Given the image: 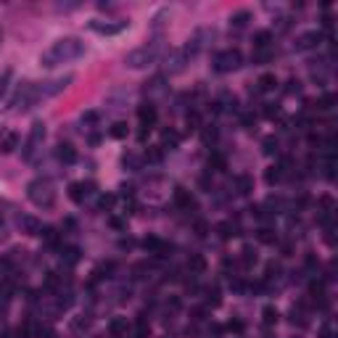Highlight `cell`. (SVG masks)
I'll return each instance as SVG.
<instances>
[{"mask_svg":"<svg viewBox=\"0 0 338 338\" xmlns=\"http://www.w3.org/2000/svg\"><path fill=\"white\" fill-rule=\"evenodd\" d=\"M80 56H84V42L80 37H61V40H56L50 48L40 56V66L42 69H56L58 64L77 61Z\"/></svg>","mask_w":338,"mask_h":338,"instance_id":"1","label":"cell"},{"mask_svg":"<svg viewBox=\"0 0 338 338\" xmlns=\"http://www.w3.org/2000/svg\"><path fill=\"white\" fill-rule=\"evenodd\" d=\"M158 53H162V45H158V42H148V45H143V48L127 53L124 66L127 69H148L151 64H156Z\"/></svg>","mask_w":338,"mask_h":338,"instance_id":"2","label":"cell"},{"mask_svg":"<svg viewBox=\"0 0 338 338\" xmlns=\"http://www.w3.org/2000/svg\"><path fill=\"white\" fill-rule=\"evenodd\" d=\"M26 198L34 206H40V209H50L56 204V190L48 180H32L26 185Z\"/></svg>","mask_w":338,"mask_h":338,"instance_id":"3","label":"cell"},{"mask_svg":"<svg viewBox=\"0 0 338 338\" xmlns=\"http://www.w3.org/2000/svg\"><path fill=\"white\" fill-rule=\"evenodd\" d=\"M243 66V53L238 48H228V50H220L214 56V64L212 69L220 72V74H228V72H236Z\"/></svg>","mask_w":338,"mask_h":338,"instance_id":"4","label":"cell"},{"mask_svg":"<svg viewBox=\"0 0 338 338\" xmlns=\"http://www.w3.org/2000/svg\"><path fill=\"white\" fill-rule=\"evenodd\" d=\"M72 82H74L72 74H66V77H58V80H48V82H37V84H34V98H37V100L53 98V96H58V92L66 90Z\"/></svg>","mask_w":338,"mask_h":338,"instance_id":"5","label":"cell"},{"mask_svg":"<svg viewBox=\"0 0 338 338\" xmlns=\"http://www.w3.org/2000/svg\"><path fill=\"white\" fill-rule=\"evenodd\" d=\"M34 103H37L34 82H22V84H18V90H16V96L8 100V108H11V111H26V108H32Z\"/></svg>","mask_w":338,"mask_h":338,"instance_id":"6","label":"cell"},{"mask_svg":"<svg viewBox=\"0 0 338 338\" xmlns=\"http://www.w3.org/2000/svg\"><path fill=\"white\" fill-rule=\"evenodd\" d=\"M42 140H45V122H34V124L30 127V138H26V143L22 148V158H30L40 151V146H42Z\"/></svg>","mask_w":338,"mask_h":338,"instance_id":"7","label":"cell"},{"mask_svg":"<svg viewBox=\"0 0 338 338\" xmlns=\"http://www.w3.org/2000/svg\"><path fill=\"white\" fill-rule=\"evenodd\" d=\"M130 26V22H100V18H92L90 22V30L98 32V34H119Z\"/></svg>","mask_w":338,"mask_h":338,"instance_id":"8","label":"cell"},{"mask_svg":"<svg viewBox=\"0 0 338 338\" xmlns=\"http://www.w3.org/2000/svg\"><path fill=\"white\" fill-rule=\"evenodd\" d=\"M320 42H322V32H304V34H298L296 37V42H294V48L296 50H314V48H320Z\"/></svg>","mask_w":338,"mask_h":338,"instance_id":"9","label":"cell"},{"mask_svg":"<svg viewBox=\"0 0 338 338\" xmlns=\"http://www.w3.org/2000/svg\"><path fill=\"white\" fill-rule=\"evenodd\" d=\"M156 116H158V111L151 100H146V103H140L138 106V119H140V127L143 130H151L156 124Z\"/></svg>","mask_w":338,"mask_h":338,"instance_id":"10","label":"cell"},{"mask_svg":"<svg viewBox=\"0 0 338 338\" xmlns=\"http://www.w3.org/2000/svg\"><path fill=\"white\" fill-rule=\"evenodd\" d=\"M143 248L148 251V254H156V256H169L166 251H172V246L169 243H164L162 238H156V236H148V238H143Z\"/></svg>","mask_w":338,"mask_h":338,"instance_id":"11","label":"cell"},{"mask_svg":"<svg viewBox=\"0 0 338 338\" xmlns=\"http://www.w3.org/2000/svg\"><path fill=\"white\" fill-rule=\"evenodd\" d=\"M174 206L182 212H193L196 209V198L188 188H174Z\"/></svg>","mask_w":338,"mask_h":338,"instance_id":"12","label":"cell"},{"mask_svg":"<svg viewBox=\"0 0 338 338\" xmlns=\"http://www.w3.org/2000/svg\"><path fill=\"white\" fill-rule=\"evenodd\" d=\"M92 193V182H72L69 185V198L74 204H84V198Z\"/></svg>","mask_w":338,"mask_h":338,"instance_id":"13","label":"cell"},{"mask_svg":"<svg viewBox=\"0 0 338 338\" xmlns=\"http://www.w3.org/2000/svg\"><path fill=\"white\" fill-rule=\"evenodd\" d=\"M18 228H22V232H26V236H40L45 224L40 220L30 217V214H24V217H18Z\"/></svg>","mask_w":338,"mask_h":338,"instance_id":"14","label":"cell"},{"mask_svg":"<svg viewBox=\"0 0 338 338\" xmlns=\"http://www.w3.org/2000/svg\"><path fill=\"white\" fill-rule=\"evenodd\" d=\"M18 143H22V138H18V132H6L3 138H0V154H14Z\"/></svg>","mask_w":338,"mask_h":338,"instance_id":"15","label":"cell"},{"mask_svg":"<svg viewBox=\"0 0 338 338\" xmlns=\"http://www.w3.org/2000/svg\"><path fill=\"white\" fill-rule=\"evenodd\" d=\"M56 156H58L61 164H74L77 162V151H74V146H69V143H61L58 148H56Z\"/></svg>","mask_w":338,"mask_h":338,"instance_id":"16","label":"cell"},{"mask_svg":"<svg viewBox=\"0 0 338 338\" xmlns=\"http://www.w3.org/2000/svg\"><path fill=\"white\" fill-rule=\"evenodd\" d=\"M256 90L259 92H275L278 90V77L275 74H262L256 80Z\"/></svg>","mask_w":338,"mask_h":338,"instance_id":"17","label":"cell"},{"mask_svg":"<svg viewBox=\"0 0 338 338\" xmlns=\"http://www.w3.org/2000/svg\"><path fill=\"white\" fill-rule=\"evenodd\" d=\"M108 330H111V336H114V338H124L127 330H130L127 317H114V320H111V325H108Z\"/></svg>","mask_w":338,"mask_h":338,"instance_id":"18","label":"cell"},{"mask_svg":"<svg viewBox=\"0 0 338 338\" xmlns=\"http://www.w3.org/2000/svg\"><path fill=\"white\" fill-rule=\"evenodd\" d=\"M217 232H220V238H224V240H230V238H236V236H240V228L236 222H220L217 224Z\"/></svg>","mask_w":338,"mask_h":338,"instance_id":"19","label":"cell"},{"mask_svg":"<svg viewBox=\"0 0 338 338\" xmlns=\"http://www.w3.org/2000/svg\"><path fill=\"white\" fill-rule=\"evenodd\" d=\"M254 190V177L251 174H238L236 177V193L238 196H248Z\"/></svg>","mask_w":338,"mask_h":338,"instance_id":"20","label":"cell"},{"mask_svg":"<svg viewBox=\"0 0 338 338\" xmlns=\"http://www.w3.org/2000/svg\"><path fill=\"white\" fill-rule=\"evenodd\" d=\"M188 270H190V275H204L206 272V259L201 254H190V259H188Z\"/></svg>","mask_w":338,"mask_h":338,"instance_id":"21","label":"cell"},{"mask_svg":"<svg viewBox=\"0 0 338 338\" xmlns=\"http://www.w3.org/2000/svg\"><path fill=\"white\" fill-rule=\"evenodd\" d=\"M180 146V135L172 132V130H164L162 132V151H174Z\"/></svg>","mask_w":338,"mask_h":338,"instance_id":"22","label":"cell"},{"mask_svg":"<svg viewBox=\"0 0 338 338\" xmlns=\"http://www.w3.org/2000/svg\"><path fill=\"white\" fill-rule=\"evenodd\" d=\"M248 22H251V14L246 11V8H243V11H236L230 16V26H232V30H246Z\"/></svg>","mask_w":338,"mask_h":338,"instance_id":"23","label":"cell"},{"mask_svg":"<svg viewBox=\"0 0 338 338\" xmlns=\"http://www.w3.org/2000/svg\"><path fill=\"white\" fill-rule=\"evenodd\" d=\"M270 45H272V32L262 30V32L254 34V50H267Z\"/></svg>","mask_w":338,"mask_h":338,"instance_id":"24","label":"cell"},{"mask_svg":"<svg viewBox=\"0 0 338 338\" xmlns=\"http://www.w3.org/2000/svg\"><path fill=\"white\" fill-rule=\"evenodd\" d=\"M278 320H280V312L275 306H264V309H262V322H264V328L278 325Z\"/></svg>","mask_w":338,"mask_h":338,"instance_id":"25","label":"cell"},{"mask_svg":"<svg viewBox=\"0 0 338 338\" xmlns=\"http://www.w3.org/2000/svg\"><path fill=\"white\" fill-rule=\"evenodd\" d=\"M108 135H111V138H116V140H124V138L130 135L127 122H114V124H111V130H108Z\"/></svg>","mask_w":338,"mask_h":338,"instance_id":"26","label":"cell"},{"mask_svg":"<svg viewBox=\"0 0 338 338\" xmlns=\"http://www.w3.org/2000/svg\"><path fill=\"white\" fill-rule=\"evenodd\" d=\"M256 262H259V256H256V251H254V248H243L240 251V264L246 267V270H251Z\"/></svg>","mask_w":338,"mask_h":338,"instance_id":"27","label":"cell"},{"mask_svg":"<svg viewBox=\"0 0 338 338\" xmlns=\"http://www.w3.org/2000/svg\"><path fill=\"white\" fill-rule=\"evenodd\" d=\"M61 259L66 262L69 267H74V264H77V262H80V248H77V246H69V248H64V251H61Z\"/></svg>","mask_w":338,"mask_h":338,"instance_id":"28","label":"cell"},{"mask_svg":"<svg viewBox=\"0 0 338 338\" xmlns=\"http://www.w3.org/2000/svg\"><path fill=\"white\" fill-rule=\"evenodd\" d=\"M16 336L18 338H37V325L34 322H24L16 328Z\"/></svg>","mask_w":338,"mask_h":338,"instance_id":"29","label":"cell"},{"mask_svg":"<svg viewBox=\"0 0 338 338\" xmlns=\"http://www.w3.org/2000/svg\"><path fill=\"white\" fill-rule=\"evenodd\" d=\"M148 336H151V325L146 322L143 314H140L138 322H135V338H148Z\"/></svg>","mask_w":338,"mask_h":338,"instance_id":"30","label":"cell"},{"mask_svg":"<svg viewBox=\"0 0 338 338\" xmlns=\"http://www.w3.org/2000/svg\"><path fill=\"white\" fill-rule=\"evenodd\" d=\"M264 180H267V185L280 182V180H283V169H280V166H270L267 172H264Z\"/></svg>","mask_w":338,"mask_h":338,"instance_id":"31","label":"cell"},{"mask_svg":"<svg viewBox=\"0 0 338 338\" xmlns=\"http://www.w3.org/2000/svg\"><path fill=\"white\" fill-rule=\"evenodd\" d=\"M40 238L48 243V246H58V232H56V228H42Z\"/></svg>","mask_w":338,"mask_h":338,"instance_id":"32","label":"cell"},{"mask_svg":"<svg viewBox=\"0 0 338 338\" xmlns=\"http://www.w3.org/2000/svg\"><path fill=\"white\" fill-rule=\"evenodd\" d=\"M256 238H259V243H278V236H275V230H270V228H262L259 232H256Z\"/></svg>","mask_w":338,"mask_h":338,"instance_id":"33","label":"cell"},{"mask_svg":"<svg viewBox=\"0 0 338 338\" xmlns=\"http://www.w3.org/2000/svg\"><path fill=\"white\" fill-rule=\"evenodd\" d=\"M114 204H116V196H114V193H103L100 198H98V209H100V212H108Z\"/></svg>","mask_w":338,"mask_h":338,"instance_id":"34","label":"cell"},{"mask_svg":"<svg viewBox=\"0 0 338 338\" xmlns=\"http://www.w3.org/2000/svg\"><path fill=\"white\" fill-rule=\"evenodd\" d=\"M122 164H124L130 172H138L140 169V158L135 156V154H124V158H122Z\"/></svg>","mask_w":338,"mask_h":338,"instance_id":"35","label":"cell"},{"mask_svg":"<svg viewBox=\"0 0 338 338\" xmlns=\"http://www.w3.org/2000/svg\"><path fill=\"white\" fill-rule=\"evenodd\" d=\"M116 270V264L114 262H106V264H100L98 270H96V280H100V278H111V272Z\"/></svg>","mask_w":338,"mask_h":338,"instance_id":"36","label":"cell"},{"mask_svg":"<svg viewBox=\"0 0 338 338\" xmlns=\"http://www.w3.org/2000/svg\"><path fill=\"white\" fill-rule=\"evenodd\" d=\"M209 166H214V172H224V166H228V162H224V156L214 154V156L209 158Z\"/></svg>","mask_w":338,"mask_h":338,"instance_id":"37","label":"cell"},{"mask_svg":"<svg viewBox=\"0 0 338 338\" xmlns=\"http://www.w3.org/2000/svg\"><path fill=\"white\" fill-rule=\"evenodd\" d=\"M162 156H164V151H162V146H154V148H151V151H148V154H146V158H148V162H151V164H158V162H162Z\"/></svg>","mask_w":338,"mask_h":338,"instance_id":"38","label":"cell"},{"mask_svg":"<svg viewBox=\"0 0 338 338\" xmlns=\"http://www.w3.org/2000/svg\"><path fill=\"white\" fill-rule=\"evenodd\" d=\"M325 177H328V180H333V177H336V156H328V162H325Z\"/></svg>","mask_w":338,"mask_h":338,"instance_id":"39","label":"cell"},{"mask_svg":"<svg viewBox=\"0 0 338 338\" xmlns=\"http://www.w3.org/2000/svg\"><path fill=\"white\" fill-rule=\"evenodd\" d=\"M262 148H264V154H278V138H264Z\"/></svg>","mask_w":338,"mask_h":338,"instance_id":"40","label":"cell"},{"mask_svg":"<svg viewBox=\"0 0 338 338\" xmlns=\"http://www.w3.org/2000/svg\"><path fill=\"white\" fill-rule=\"evenodd\" d=\"M270 56H272V53H270V48H267V50H254L251 58L256 61V64H267V61H270Z\"/></svg>","mask_w":338,"mask_h":338,"instance_id":"41","label":"cell"},{"mask_svg":"<svg viewBox=\"0 0 338 338\" xmlns=\"http://www.w3.org/2000/svg\"><path fill=\"white\" fill-rule=\"evenodd\" d=\"M206 294H209V298H206V304H209V306H217L220 304V288H209Z\"/></svg>","mask_w":338,"mask_h":338,"instance_id":"42","label":"cell"},{"mask_svg":"<svg viewBox=\"0 0 338 338\" xmlns=\"http://www.w3.org/2000/svg\"><path fill=\"white\" fill-rule=\"evenodd\" d=\"M333 103H336V98H333V96H322V100L317 103V108H320V111H330V108H333Z\"/></svg>","mask_w":338,"mask_h":338,"instance_id":"43","label":"cell"},{"mask_svg":"<svg viewBox=\"0 0 338 338\" xmlns=\"http://www.w3.org/2000/svg\"><path fill=\"white\" fill-rule=\"evenodd\" d=\"M72 328H74V330H82V328H90V314H82L80 320H74V322H72Z\"/></svg>","mask_w":338,"mask_h":338,"instance_id":"44","label":"cell"},{"mask_svg":"<svg viewBox=\"0 0 338 338\" xmlns=\"http://www.w3.org/2000/svg\"><path fill=\"white\" fill-rule=\"evenodd\" d=\"M278 272H280V264H275V262H270L267 270H264V278L272 280V278H278Z\"/></svg>","mask_w":338,"mask_h":338,"instance_id":"45","label":"cell"},{"mask_svg":"<svg viewBox=\"0 0 338 338\" xmlns=\"http://www.w3.org/2000/svg\"><path fill=\"white\" fill-rule=\"evenodd\" d=\"M290 322H294V325H298V328H304V325H306L304 314L298 312V309H294V312H290Z\"/></svg>","mask_w":338,"mask_h":338,"instance_id":"46","label":"cell"},{"mask_svg":"<svg viewBox=\"0 0 338 338\" xmlns=\"http://www.w3.org/2000/svg\"><path fill=\"white\" fill-rule=\"evenodd\" d=\"M198 124H201L198 114H196V111H190V114H188V130H198Z\"/></svg>","mask_w":338,"mask_h":338,"instance_id":"47","label":"cell"},{"mask_svg":"<svg viewBox=\"0 0 338 338\" xmlns=\"http://www.w3.org/2000/svg\"><path fill=\"white\" fill-rule=\"evenodd\" d=\"M8 80H11V72H3V74H0V96H6V90H8Z\"/></svg>","mask_w":338,"mask_h":338,"instance_id":"48","label":"cell"},{"mask_svg":"<svg viewBox=\"0 0 338 338\" xmlns=\"http://www.w3.org/2000/svg\"><path fill=\"white\" fill-rule=\"evenodd\" d=\"M243 328H246V325H243L240 320H230V322H228V330H230V333H243Z\"/></svg>","mask_w":338,"mask_h":338,"instance_id":"49","label":"cell"},{"mask_svg":"<svg viewBox=\"0 0 338 338\" xmlns=\"http://www.w3.org/2000/svg\"><path fill=\"white\" fill-rule=\"evenodd\" d=\"M82 122L84 124H98V114L96 111H88V114H82Z\"/></svg>","mask_w":338,"mask_h":338,"instance_id":"50","label":"cell"},{"mask_svg":"<svg viewBox=\"0 0 338 338\" xmlns=\"http://www.w3.org/2000/svg\"><path fill=\"white\" fill-rule=\"evenodd\" d=\"M278 103H264V116H278Z\"/></svg>","mask_w":338,"mask_h":338,"instance_id":"51","label":"cell"},{"mask_svg":"<svg viewBox=\"0 0 338 338\" xmlns=\"http://www.w3.org/2000/svg\"><path fill=\"white\" fill-rule=\"evenodd\" d=\"M196 232H198V236H201V238H204V236H209V224H206V222H201V220H198V222H196Z\"/></svg>","mask_w":338,"mask_h":338,"instance_id":"52","label":"cell"},{"mask_svg":"<svg viewBox=\"0 0 338 338\" xmlns=\"http://www.w3.org/2000/svg\"><path fill=\"white\" fill-rule=\"evenodd\" d=\"M214 138H217V130H206V132H204V143H214Z\"/></svg>","mask_w":338,"mask_h":338,"instance_id":"53","label":"cell"},{"mask_svg":"<svg viewBox=\"0 0 338 338\" xmlns=\"http://www.w3.org/2000/svg\"><path fill=\"white\" fill-rule=\"evenodd\" d=\"M132 246H135V243L130 240V238H122V240H119V248H132Z\"/></svg>","mask_w":338,"mask_h":338,"instance_id":"54","label":"cell"},{"mask_svg":"<svg viewBox=\"0 0 338 338\" xmlns=\"http://www.w3.org/2000/svg\"><path fill=\"white\" fill-rule=\"evenodd\" d=\"M0 40H3V32H0Z\"/></svg>","mask_w":338,"mask_h":338,"instance_id":"55","label":"cell"}]
</instances>
